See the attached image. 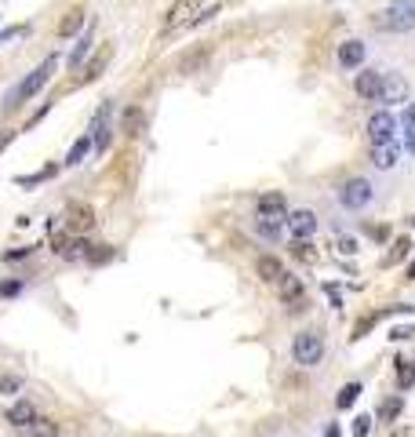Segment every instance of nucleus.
<instances>
[{
    "instance_id": "1",
    "label": "nucleus",
    "mask_w": 415,
    "mask_h": 437,
    "mask_svg": "<svg viewBox=\"0 0 415 437\" xmlns=\"http://www.w3.org/2000/svg\"><path fill=\"white\" fill-rule=\"evenodd\" d=\"M51 73H55V58H44L41 66H33L22 80H19V88H11L8 95H4V113H11V110H19L22 102H29V99H37L41 91H44V84L51 80Z\"/></svg>"
},
{
    "instance_id": "2",
    "label": "nucleus",
    "mask_w": 415,
    "mask_h": 437,
    "mask_svg": "<svg viewBox=\"0 0 415 437\" xmlns=\"http://www.w3.org/2000/svg\"><path fill=\"white\" fill-rule=\"evenodd\" d=\"M372 22L382 33H411L415 29V4L411 0H394V4H387Z\"/></svg>"
},
{
    "instance_id": "3",
    "label": "nucleus",
    "mask_w": 415,
    "mask_h": 437,
    "mask_svg": "<svg viewBox=\"0 0 415 437\" xmlns=\"http://www.w3.org/2000/svg\"><path fill=\"white\" fill-rule=\"evenodd\" d=\"M292 361L299 368H317V364L325 361V335L321 332H310V328L295 332V339H292Z\"/></svg>"
},
{
    "instance_id": "4",
    "label": "nucleus",
    "mask_w": 415,
    "mask_h": 437,
    "mask_svg": "<svg viewBox=\"0 0 415 437\" xmlns=\"http://www.w3.org/2000/svg\"><path fill=\"white\" fill-rule=\"evenodd\" d=\"M372 201H375V186L364 175H354L339 186V204L346 211H364V208H372Z\"/></svg>"
},
{
    "instance_id": "5",
    "label": "nucleus",
    "mask_w": 415,
    "mask_h": 437,
    "mask_svg": "<svg viewBox=\"0 0 415 437\" xmlns=\"http://www.w3.org/2000/svg\"><path fill=\"white\" fill-rule=\"evenodd\" d=\"M273 288H277V299L284 302V310L288 314H299V310H306V280L299 273H288L284 270L277 280H273Z\"/></svg>"
},
{
    "instance_id": "6",
    "label": "nucleus",
    "mask_w": 415,
    "mask_h": 437,
    "mask_svg": "<svg viewBox=\"0 0 415 437\" xmlns=\"http://www.w3.org/2000/svg\"><path fill=\"white\" fill-rule=\"evenodd\" d=\"M397 128H401V120L394 117V110H375L364 124V135L372 146H382V142H394L397 139Z\"/></svg>"
},
{
    "instance_id": "7",
    "label": "nucleus",
    "mask_w": 415,
    "mask_h": 437,
    "mask_svg": "<svg viewBox=\"0 0 415 437\" xmlns=\"http://www.w3.org/2000/svg\"><path fill=\"white\" fill-rule=\"evenodd\" d=\"M201 11H204V0H175V4L168 8V15H164V22H161V29L172 33V29H179V26H189Z\"/></svg>"
},
{
    "instance_id": "8",
    "label": "nucleus",
    "mask_w": 415,
    "mask_h": 437,
    "mask_svg": "<svg viewBox=\"0 0 415 437\" xmlns=\"http://www.w3.org/2000/svg\"><path fill=\"white\" fill-rule=\"evenodd\" d=\"M95 223H99V215H95V208L88 204V201H70L66 204V226H70V233H91L95 230Z\"/></svg>"
},
{
    "instance_id": "9",
    "label": "nucleus",
    "mask_w": 415,
    "mask_h": 437,
    "mask_svg": "<svg viewBox=\"0 0 415 437\" xmlns=\"http://www.w3.org/2000/svg\"><path fill=\"white\" fill-rule=\"evenodd\" d=\"M91 149L95 153H110V146H113V124H110V102H103V110L95 113V120H91Z\"/></svg>"
},
{
    "instance_id": "10",
    "label": "nucleus",
    "mask_w": 415,
    "mask_h": 437,
    "mask_svg": "<svg viewBox=\"0 0 415 437\" xmlns=\"http://www.w3.org/2000/svg\"><path fill=\"white\" fill-rule=\"evenodd\" d=\"M408 99H411L408 80H404L401 73H382V91H379L382 110H390V106H397V102H408Z\"/></svg>"
},
{
    "instance_id": "11",
    "label": "nucleus",
    "mask_w": 415,
    "mask_h": 437,
    "mask_svg": "<svg viewBox=\"0 0 415 437\" xmlns=\"http://www.w3.org/2000/svg\"><path fill=\"white\" fill-rule=\"evenodd\" d=\"M284 226H288V233L295 241H310L317 233V211L313 208H295V211L284 215Z\"/></svg>"
},
{
    "instance_id": "12",
    "label": "nucleus",
    "mask_w": 415,
    "mask_h": 437,
    "mask_svg": "<svg viewBox=\"0 0 415 437\" xmlns=\"http://www.w3.org/2000/svg\"><path fill=\"white\" fill-rule=\"evenodd\" d=\"M364 55H368V48H364V41H357V37H350V41H342V44L335 48L339 70H361V66H364Z\"/></svg>"
},
{
    "instance_id": "13",
    "label": "nucleus",
    "mask_w": 415,
    "mask_h": 437,
    "mask_svg": "<svg viewBox=\"0 0 415 437\" xmlns=\"http://www.w3.org/2000/svg\"><path fill=\"white\" fill-rule=\"evenodd\" d=\"M251 233L259 237V241H266V244H280V237H284V218H277V215H255V218H251Z\"/></svg>"
},
{
    "instance_id": "14",
    "label": "nucleus",
    "mask_w": 415,
    "mask_h": 437,
    "mask_svg": "<svg viewBox=\"0 0 415 437\" xmlns=\"http://www.w3.org/2000/svg\"><path fill=\"white\" fill-rule=\"evenodd\" d=\"M41 419V412H37V404L29 401V397H15V404L8 409V423L15 426V430H29Z\"/></svg>"
},
{
    "instance_id": "15",
    "label": "nucleus",
    "mask_w": 415,
    "mask_h": 437,
    "mask_svg": "<svg viewBox=\"0 0 415 437\" xmlns=\"http://www.w3.org/2000/svg\"><path fill=\"white\" fill-rule=\"evenodd\" d=\"M354 91H357V99L364 102H379V91H382V70H364L354 77Z\"/></svg>"
},
{
    "instance_id": "16",
    "label": "nucleus",
    "mask_w": 415,
    "mask_h": 437,
    "mask_svg": "<svg viewBox=\"0 0 415 437\" xmlns=\"http://www.w3.org/2000/svg\"><path fill=\"white\" fill-rule=\"evenodd\" d=\"M372 168L375 172H394L397 168V161H401V146H397V139L394 142H382V146H372Z\"/></svg>"
},
{
    "instance_id": "17",
    "label": "nucleus",
    "mask_w": 415,
    "mask_h": 437,
    "mask_svg": "<svg viewBox=\"0 0 415 437\" xmlns=\"http://www.w3.org/2000/svg\"><path fill=\"white\" fill-rule=\"evenodd\" d=\"M255 215H277V218H284V215H288V197H284L280 190L259 194V197H255Z\"/></svg>"
},
{
    "instance_id": "18",
    "label": "nucleus",
    "mask_w": 415,
    "mask_h": 437,
    "mask_svg": "<svg viewBox=\"0 0 415 437\" xmlns=\"http://www.w3.org/2000/svg\"><path fill=\"white\" fill-rule=\"evenodd\" d=\"M120 132H124L127 139H139V135L146 132V110H142V106H127V110L120 113Z\"/></svg>"
},
{
    "instance_id": "19",
    "label": "nucleus",
    "mask_w": 415,
    "mask_h": 437,
    "mask_svg": "<svg viewBox=\"0 0 415 437\" xmlns=\"http://www.w3.org/2000/svg\"><path fill=\"white\" fill-rule=\"evenodd\" d=\"M84 22H88V15H84L80 8H70L66 15H62V22H58V29H55V33H58L62 41L80 37V33H84Z\"/></svg>"
},
{
    "instance_id": "20",
    "label": "nucleus",
    "mask_w": 415,
    "mask_h": 437,
    "mask_svg": "<svg viewBox=\"0 0 415 437\" xmlns=\"http://www.w3.org/2000/svg\"><path fill=\"white\" fill-rule=\"evenodd\" d=\"M280 273H284L280 256H259V259H255V277L266 280V285H273V280H277Z\"/></svg>"
},
{
    "instance_id": "21",
    "label": "nucleus",
    "mask_w": 415,
    "mask_h": 437,
    "mask_svg": "<svg viewBox=\"0 0 415 437\" xmlns=\"http://www.w3.org/2000/svg\"><path fill=\"white\" fill-rule=\"evenodd\" d=\"M88 248H91V241H88V237H80V233H70L66 248H62V259H66V263H84Z\"/></svg>"
},
{
    "instance_id": "22",
    "label": "nucleus",
    "mask_w": 415,
    "mask_h": 437,
    "mask_svg": "<svg viewBox=\"0 0 415 437\" xmlns=\"http://www.w3.org/2000/svg\"><path fill=\"white\" fill-rule=\"evenodd\" d=\"M401 412H404V397H401V394H394V397H387V401L379 404V416H375V419H379V423H390V426H394Z\"/></svg>"
},
{
    "instance_id": "23",
    "label": "nucleus",
    "mask_w": 415,
    "mask_h": 437,
    "mask_svg": "<svg viewBox=\"0 0 415 437\" xmlns=\"http://www.w3.org/2000/svg\"><path fill=\"white\" fill-rule=\"evenodd\" d=\"M91 44H95V41H91V29H88V33H80V37L73 41V51H70V58H66V66H70V70H77L80 62L91 55Z\"/></svg>"
},
{
    "instance_id": "24",
    "label": "nucleus",
    "mask_w": 415,
    "mask_h": 437,
    "mask_svg": "<svg viewBox=\"0 0 415 437\" xmlns=\"http://www.w3.org/2000/svg\"><path fill=\"white\" fill-rule=\"evenodd\" d=\"M113 244H91L88 248V256H84V263L88 266H106V263H113Z\"/></svg>"
},
{
    "instance_id": "25",
    "label": "nucleus",
    "mask_w": 415,
    "mask_h": 437,
    "mask_svg": "<svg viewBox=\"0 0 415 437\" xmlns=\"http://www.w3.org/2000/svg\"><path fill=\"white\" fill-rule=\"evenodd\" d=\"M361 390H364V386H361L357 379H354V383H346V386L339 390V397H335V409H342V412H346V409H354L357 397H361Z\"/></svg>"
},
{
    "instance_id": "26",
    "label": "nucleus",
    "mask_w": 415,
    "mask_h": 437,
    "mask_svg": "<svg viewBox=\"0 0 415 437\" xmlns=\"http://www.w3.org/2000/svg\"><path fill=\"white\" fill-rule=\"evenodd\" d=\"M91 153V139L88 135H80L73 146H70V153H66V168H77V164H84V157Z\"/></svg>"
},
{
    "instance_id": "27",
    "label": "nucleus",
    "mask_w": 415,
    "mask_h": 437,
    "mask_svg": "<svg viewBox=\"0 0 415 437\" xmlns=\"http://www.w3.org/2000/svg\"><path fill=\"white\" fill-rule=\"evenodd\" d=\"M58 433H62V426L55 419H48V416H41L33 426L26 430V437H58Z\"/></svg>"
},
{
    "instance_id": "28",
    "label": "nucleus",
    "mask_w": 415,
    "mask_h": 437,
    "mask_svg": "<svg viewBox=\"0 0 415 437\" xmlns=\"http://www.w3.org/2000/svg\"><path fill=\"white\" fill-rule=\"evenodd\" d=\"M394 364H397V386H401V390H411V386H415V361H404V357H401V361H394Z\"/></svg>"
},
{
    "instance_id": "29",
    "label": "nucleus",
    "mask_w": 415,
    "mask_h": 437,
    "mask_svg": "<svg viewBox=\"0 0 415 437\" xmlns=\"http://www.w3.org/2000/svg\"><path fill=\"white\" fill-rule=\"evenodd\" d=\"M0 394L15 401V397L22 394V376H15V372H4V376H0Z\"/></svg>"
},
{
    "instance_id": "30",
    "label": "nucleus",
    "mask_w": 415,
    "mask_h": 437,
    "mask_svg": "<svg viewBox=\"0 0 415 437\" xmlns=\"http://www.w3.org/2000/svg\"><path fill=\"white\" fill-rule=\"evenodd\" d=\"M382 317H387V310H379V314H368V317H361V321L354 325V335H350V339H364V335H368V332H372V328H375Z\"/></svg>"
},
{
    "instance_id": "31",
    "label": "nucleus",
    "mask_w": 415,
    "mask_h": 437,
    "mask_svg": "<svg viewBox=\"0 0 415 437\" xmlns=\"http://www.w3.org/2000/svg\"><path fill=\"white\" fill-rule=\"evenodd\" d=\"M292 256H295V259H306V263H313V259H317V252H313V244H310V241H292Z\"/></svg>"
},
{
    "instance_id": "32",
    "label": "nucleus",
    "mask_w": 415,
    "mask_h": 437,
    "mask_svg": "<svg viewBox=\"0 0 415 437\" xmlns=\"http://www.w3.org/2000/svg\"><path fill=\"white\" fill-rule=\"evenodd\" d=\"M335 248H339L342 256H357V248H361V244H357V237H350V233H339V237H335Z\"/></svg>"
},
{
    "instance_id": "33",
    "label": "nucleus",
    "mask_w": 415,
    "mask_h": 437,
    "mask_svg": "<svg viewBox=\"0 0 415 437\" xmlns=\"http://www.w3.org/2000/svg\"><path fill=\"white\" fill-rule=\"evenodd\" d=\"M22 280H0V299H15V295H22Z\"/></svg>"
},
{
    "instance_id": "34",
    "label": "nucleus",
    "mask_w": 415,
    "mask_h": 437,
    "mask_svg": "<svg viewBox=\"0 0 415 437\" xmlns=\"http://www.w3.org/2000/svg\"><path fill=\"white\" fill-rule=\"evenodd\" d=\"M372 426H375V419H372L368 412H364V416H357V419H354V437H368V433H372Z\"/></svg>"
},
{
    "instance_id": "35",
    "label": "nucleus",
    "mask_w": 415,
    "mask_h": 437,
    "mask_svg": "<svg viewBox=\"0 0 415 437\" xmlns=\"http://www.w3.org/2000/svg\"><path fill=\"white\" fill-rule=\"evenodd\" d=\"M415 335V325H397V328H390V339L394 342H404V339H411Z\"/></svg>"
},
{
    "instance_id": "36",
    "label": "nucleus",
    "mask_w": 415,
    "mask_h": 437,
    "mask_svg": "<svg viewBox=\"0 0 415 437\" xmlns=\"http://www.w3.org/2000/svg\"><path fill=\"white\" fill-rule=\"evenodd\" d=\"M26 256H33V248H11V252H4L0 259H4V263H19V259H26Z\"/></svg>"
},
{
    "instance_id": "37",
    "label": "nucleus",
    "mask_w": 415,
    "mask_h": 437,
    "mask_svg": "<svg viewBox=\"0 0 415 437\" xmlns=\"http://www.w3.org/2000/svg\"><path fill=\"white\" fill-rule=\"evenodd\" d=\"M408 248H411V244H408V237H401V241L394 244V252H390V263H401V259L408 256Z\"/></svg>"
},
{
    "instance_id": "38",
    "label": "nucleus",
    "mask_w": 415,
    "mask_h": 437,
    "mask_svg": "<svg viewBox=\"0 0 415 437\" xmlns=\"http://www.w3.org/2000/svg\"><path fill=\"white\" fill-rule=\"evenodd\" d=\"M404 128H408V132H415V99L404 106Z\"/></svg>"
},
{
    "instance_id": "39",
    "label": "nucleus",
    "mask_w": 415,
    "mask_h": 437,
    "mask_svg": "<svg viewBox=\"0 0 415 437\" xmlns=\"http://www.w3.org/2000/svg\"><path fill=\"white\" fill-rule=\"evenodd\" d=\"M325 295L332 299V306H342V295H339V288H335V285H325Z\"/></svg>"
},
{
    "instance_id": "40",
    "label": "nucleus",
    "mask_w": 415,
    "mask_h": 437,
    "mask_svg": "<svg viewBox=\"0 0 415 437\" xmlns=\"http://www.w3.org/2000/svg\"><path fill=\"white\" fill-rule=\"evenodd\" d=\"M390 437H415V426H397L390 430Z\"/></svg>"
},
{
    "instance_id": "41",
    "label": "nucleus",
    "mask_w": 415,
    "mask_h": 437,
    "mask_svg": "<svg viewBox=\"0 0 415 437\" xmlns=\"http://www.w3.org/2000/svg\"><path fill=\"white\" fill-rule=\"evenodd\" d=\"M325 437H342V433H339V426H335V423H332V426H328V430H325Z\"/></svg>"
},
{
    "instance_id": "42",
    "label": "nucleus",
    "mask_w": 415,
    "mask_h": 437,
    "mask_svg": "<svg viewBox=\"0 0 415 437\" xmlns=\"http://www.w3.org/2000/svg\"><path fill=\"white\" fill-rule=\"evenodd\" d=\"M408 135V153H415V132H404Z\"/></svg>"
},
{
    "instance_id": "43",
    "label": "nucleus",
    "mask_w": 415,
    "mask_h": 437,
    "mask_svg": "<svg viewBox=\"0 0 415 437\" xmlns=\"http://www.w3.org/2000/svg\"><path fill=\"white\" fill-rule=\"evenodd\" d=\"M404 277H408V280H415V263L408 266V273H404Z\"/></svg>"
},
{
    "instance_id": "44",
    "label": "nucleus",
    "mask_w": 415,
    "mask_h": 437,
    "mask_svg": "<svg viewBox=\"0 0 415 437\" xmlns=\"http://www.w3.org/2000/svg\"><path fill=\"white\" fill-rule=\"evenodd\" d=\"M411 226H415V218H411Z\"/></svg>"
},
{
    "instance_id": "45",
    "label": "nucleus",
    "mask_w": 415,
    "mask_h": 437,
    "mask_svg": "<svg viewBox=\"0 0 415 437\" xmlns=\"http://www.w3.org/2000/svg\"><path fill=\"white\" fill-rule=\"evenodd\" d=\"M411 4H415V0H411Z\"/></svg>"
}]
</instances>
